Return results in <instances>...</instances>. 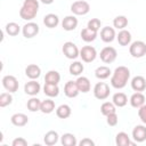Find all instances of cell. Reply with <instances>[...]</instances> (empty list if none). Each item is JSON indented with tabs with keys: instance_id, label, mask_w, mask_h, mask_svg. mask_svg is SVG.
Instances as JSON below:
<instances>
[{
	"instance_id": "cell-1",
	"label": "cell",
	"mask_w": 146,
	"mask_h": 146,
	"mask_svg": "<svg viewBox=\"0 0 146 146\" xmlns=\"http://www.w3.org/2000/svg\"><path fill=\"white\" fill-rule=\"evenodd\" d=\"M129 79H130V70L125 66H119L114 70L112 74L111 84L115 89H122L127 86Z\"/></svg>"
},
{
	"instance_id": "cell-2",
	"label": "cell",
	"mask_w": 146,
	"mask_h": 146,
	"mask_svg": "<svg viewBox=\"0 0 146 146\" xmlns=\"http://www.w3.org/2000/svg\"><path fill=\"white\" fill-rule=\"evenodd\" d=\"M39 10V1L38 0H24L21 9H19V16L22 19L25 21H32Z\"/></svg>"
},
{
	"instance_id": "cell-3",
	"label": "cell",
	"mask_w": 146,
	"mask_h": 146,
	"mask_svg": "<svg viewBox=\"0 0 146 146\" xmlns=\"http://www.w3.org/2000/svg\"><path fill=\"white\" fill-rule=\"evenodd\" d=\"M129 52L135 58H141L146 55V43L144 41H133L129 47Z\"/></svg>"
},
{
	"instance_id": "cell-4",
	"label": "cell",
	"mask_w": 146,
	"mask_h": 146,
	"mask_svg": "<svg viewBox=\"0 0 146 146\" xmlns=\"http://www.w3.org/2000/svg\"><path fill=\"white\" fill-rule=\"evenodd\" d=\"M110 86L106 82H97L94 87V96L99 99V100H104L110 96Z\"/></svg>"
},
{
	"instance_id": "cell-5",
	"label": "cell",
	"mask_w": 146,
	"mask_h": 146,
	"mask_svg": "<svg viewBox=\"0 0 146 146\" xmlns=\"http://www.w3.org/2000/svg\"><path fill=\"white\" fill-rule=\"evenodd\" d=\"M62 50H63V54L65 55V57L68 59H75L80 56V50H79L78 46L71 41L65 42L63 44Z\"/></svg>"
},
{
	"instance_id": "cell-6",
	"label": "cell",
	"mask_w": 146,
	"mask_h": 146,
	"mask_svg": "<svg viewBox=\"0 0 146 146\" xmlns=\"http://www.w3.org/2000/svg\"><path fill=\"white\" fill-rule=\"evenodd\" d=\"M90 10V5L84 0H78L74 1L71 5V11L74 15H86Z\"/></svg>"
},
{
	"instance_id": "cell-7",
	"label": "cell",
	"mask_w": 146,
	"mask_h": 146,
	"mask_svg": "<svg viewBox=\"0 0 146 146\" xmlns=\"http://www.w3.org/2000/svg\"><path fill=\"white\" fill-rule=\"evenodd\" d=\"M80 57L84 63H91L97 57V51L92 46H84L80 49Z\"/></svg>"
},
{
	"instance_id": "cell-8",
	"label": "cell",
	"mask_w": 146,
	"mask_h": 146,
	"mask_svg": "<svg viewBox=\"0 0 146 146\" xmlns=\"http://www.w3.org/2000/svg\"><path fill=\"white\" fill-rule=\"evenodd\" d=\"M116 56H117V52H116V49L113 48V47H105L100 50V54H99V57L100 59L106 63V64H110V63H113L115 59H116Z\"/></svg>"
},
{
	"instance_id": "cell-9",
	"label": "cell",
	"mask_w": 146,
	"mask_h": 146,
	"mask_svg": "<svg viewBox=\"0 0 146 146\" xmlns=\"http://www.w3.org/2000/svg\"><path fill=\"white\" fill-rule=\"evenodd\" d=\"M2 86L8 92H16L18 90L19 83L14 75H5L2 78Z\"/></svg>"
},
{
	"instance_id": "cell-10",
	"label": "cell",
	"mask_w": 146,
	"mask_h": 146,
	"mask_svg": "<svg viewBox=\"0 0 146 146\" xmlns=\"http://www.w3.org/2000/svg\"><path fill=\"white\" fill-rule=\"evenodd\" d=\"M22 33L26 39L34 38L39 33V25L34 22H29L22 27Z\"/></svg>"
},
{
	"instance_id": "cell-11",
	"label": "cell",
	"mask_w": 146,
	"mask_h": 146,
	"mask_svg": "<svg viewBox=\"0 0 146 146\" xmlns=\"http://www.w3.org/2000/svg\"><path fill=\"white\" fill-rule=\"evenodd\" d=\"M64 94L68 98H74L80 94L76 81H67L64 86Z\"/></svg>"
},
{
	"instance_id": "cell-12",
	"label": "cell",
	"mask_w": 146,
	"mask_h": 146,
	"mask_svg": "<svg viewBox=\"0 0 146 146\" xmlns=\"http://www.w3.org/2000/svg\"><path fill=\"white\" fill-rule=\"evenodd\" d=\"M40 89H41V86L35 80H31V81L26 82L24 86V91L29 96H36L40 92Z\"/></svg>"
},
{
	"instance_id": "cell-13",
	"label": "cell",
	"mask_w": 146,
	"mask_h": 146,
	"mask_svg": "<svg viewBox=\"0 0 146 146\" xmlns=\"http://www.w3.org/2000/svg\"><path fill=\"white\" fill-rule=\"evenodd\" d=\"M78 18L74 15H68L66 17H64V19L62 21V27L65 31H73L76 29L78 26Z\"/></svg>"
},
{
	"instance_id": "cell-14",
	"label": "cell",
	"mask_w": 146,
	"mask_h": 146,
	"mask_svg": "<svg viewBox=\"0 0 146 146\" xmlns=\"http://www.w3.org/2000/svg\"><path fill=\"white\" fill-rule=\"evenodd\" d=\"M115 38H116V34H115V30L113 27L105 26V27L102 29V31H100V39L104 42H106V43L112 42Z\"/></svg>"
},
{
	"instance_id": "cell-15",
	"label": "cell",
	"mask_w": 146,
	"mask_h": 146,
	"mask_svg": "<svg viewBox=\"0 0 146 146\" xmlns=\"http://www.w3.org/2000/svg\"><path fill=\"white\" fill-rule=\"evenodd\" d=\"M132 138L137 143H143L146 140V127L145 125H136L132 130Z\"/></svg>"
},
{
	"instance_id": "cell-16",
	"label": "cell",
	"mask_w": 146,
	"mask_h": 146,
	"mask_svg": "<svg viewBox=\"0 0 146 146\" xmlns=\"http://www.w3.org/2000/svg\"><path fill=\"white\" fill-rule=\"evenodd\" d=\"M131 88L135 90V91H144L146 89V80L144 76L141 75H136L132 78L131 80Z\"/></svg>"
},
{
	"instance_id": "cell-17",
	"label": "cell",
	"mask_w": 146,
	"mask_h": 146,
	"mask_svg": "<svg viewBox=\"0 0 146 146\" xmlns=\"http://www.w3.org/2000/svg\"><path fill=\"white\" fill-rule=\"evenodd\" d=\"M25 74H26V76H27L29 79L35 80V79H38V78L40 76V74H41V68H40L36 64H30V65H27L26 68H25Z\"/></svg>"
},
{
	"instance_id": "cell-18",
	"label": "cell",
	"mask_w": 146,
	"mask_h": 146,
	"mask_svg": "<svg viewBox=\"0 0 146 146\" xmlns=\"http://www.w3.org/2000/svg\"><path fill=\"white\" fill-rule=\"evenodd\" d=\"M10 121L16 127H24L29 122V117L27 115H25L24 113H15L14 115H11Z\"/></svg>"
},
{
	"instance_id": "cell-19",
	"label": "cell",
	"mask_w": 146,
	"mask_h": 146,
	"mask_svg": "<svg viewBox=\"0 0 146 146\" xmlns=\"http://www.w3.org/2000/svg\"><path fill=\"white\" fill-rule=\"evenodd\" d=\"M116 40H117V42H119V44L120 46H129L130 44V42H131V33L129 32V31H127V30H121L119 33H117V35H116Z\"/></svg>"
},
{
	"instance_id": "cell-20",
	"label": "cell",
	"mask_w": 146,
	"mask_h": 146,
	"mask_svg": "<svg viewBox=\"0 0 146 146\" xmlns=\"http://www.w3.org/2000/svg\"><path fill=\"white\" fill-rule=\"evenodd\" d=\"M145 104V96L139 92V91H136L135 94L131 95L130 97V105L135 108H139L140 106H143Z\"/></svg>"
},
{
	"instance_id": "cell-21",
	"label": "cell",
	"mask_w": 146,
	"mask_h": 146,
	"mask_svg": "<svg viewBox=\"0 0 146 146\" xmlns=\"http://www.w3.org/2000/svg\"><path fill=\"white\" fill-rule=\"evenodd\" d=\"M115 144L117 146H129V145H135V143H132L130 140V137L128 136L127 132L121 131L116 135L115 137Z\"/></svg>"
},
{
	"instance_id": "cell-22",
	"label": "cell",
	"mask_w": 146,
	"mask_h": 146,
	"mask_svg": "<svg viewBox=\"0 0 146 146\" xmlns=\"http://www.w3.org/2000/svg\"><path fill=\"white\" fill-rule=\"evenodd\" d=\"M76 84H78V88L80 90V92H88L90 91V88H91V84H90V81L87 76H79L76 79Z\"/></svg>"
},
{
	"instance_id": "cell-23",
	"label": "cell",
	"mask_w": 146,
	"mask_h": 146,
	"mask_svg": "<svg viewBox=\"0 0 146 146\" xmlns=\"http://www.w3.org/2000/svg\"><path fill=\"white\" fill-rule=\"evenodd\" d=\"M112 102L116 107H123L128 103V97L124 92H116L112 97Z\"/></svg>"
},
{
	"instance_id": "cell-24",
	"label": "cell",
	"mask_w": 146,
	"mask_h": 146,
	"mask_svg": "<svg viewBox=\"0 0 146 146\" xmlns=\"http://www.w3.org/2000/svg\"><path fill=\"white\" fill-rule=\"evenodd\" d=\"M43 24L49 29H54L59 24V18L55 14H47L43 17Z\"/></svg>"
},
{
	"instance_id": "cell-25",
	"label": "cell",
	"mask_w": 146,
	"mask_h": 146,
	"mask_svg": "<svg viewBox=\"0 0 146 146\" xmlns=\"http://www.w3.org/2000/svg\"><path fill=\"white\" fill-rule=\"evenodd\" d=\"M43 92L46 96L48 97H57L59 94V88L57 84H52V83H47L44 82L43 86Z\"/></svg>"
},
{
	"instance_id": "cell-26",
	"label": "cell",
	"mask_w": 146,
	"mask_h": 146,
	"mask_svg": "<svg viewBox=\"0 0 146 146\" xmlns=\"http://www.w3.org/2000/svg\"><path fill=\"white\" fill-rule=\"evenodd\" d=\"M58 139H59V136H58L57 131H55V130H50L43 136V141L48 146H52V145L57 144Z\"/></svg>"
},
{
	"instance_id": "cell-27",
	"label": "cell",
	"mask_w": 146,
	"mask_h": 146,
	"mask_svg": "<svg viewBox=\"0 0 146 146\" xmlns=\"http://www.w3.org/2000/svg\"><path fill=\"white\" fill-rule=\"evenodd\" d=\"M71 113H72V110L67 104H62L56 108V115L59 119H67L70 117Z\"/></svg>"
},
{
	"instance_id": "cell-28",
	"label": "cell",
	"mask_w": 146,
	"mask_h": 146,
	"mask_svg": "<svg viewBox=\"0 0 146 146\" xmlns=\"http://www.w3.org/2000/svg\"><path fill=\"white\" fill-rule=\"evenodd\" d=\"M96 38H97V32L89 27H86L81 31V39L84 42H91V41L96 40Z\"/></svg>"
},
{
	"instance_id": "cell-29",
	"label": "cell",
	"mask_w": 146,
	"mask_h": 146,
	"mask_svg": "<svg viewBox=\"0 0 146 146\" xmlns=\"http://www.w3.org/2000/svg\"><path fill=\"white\" fill-rule=\"evenodd\" d=\"M60 143L63 146H75L78 144V140L73 133L66 132L60 137Z\"/></svg>"
},
{
	"instance_id": "cell-30",
	"label": "cell",
	"mask_w": 146,
	"mask_h": 146,
	"mask_svg": "<svg viewBox=\"0 0 146 146\" xmlns=\"http://www.w3.org/2000/svg\"><path fill=\"white\" fill-rule=\"evenodd\" d=\"M60 81V74L57 72V71H49L46 73V76H44V82L47 83H52V84H58V82Z\"/></svg>"
},
{
	"instance_id": "cell-31",
	"label": "cell",
	"mask_w": 146,
	"mask_h": 146,
	"mask_svg": "<svg viewBox=\"0 0 146 146\" xmlns=\"http://www.w3.org/2000/svg\"><path fill=\"white\" fill-rule=\"evenodd\" d=\"M111 68L110 67H107V66H99V67H97L96 68V71H95V75H96V78L97 79H99V80H105V79H107L110 75H111Z\"/></svg>"
},
{
	"instance_id": "cell-32",
	"label": "cell",
	"mask_w": 146,
	"mask_h": 146,
	"mask_svg": "<svg viewBox=\"0 0 146 146\" xmlns=\"http://www.w3.org/2000/svg\"><path fill=\"white\" fill-rule=\"evenodd\" d=\"M26 106L30 112H38V111H40V107H41V100L39 98L32 96V98H30L27 100Z\"/></svg>"
},
{
	"instance_id": "cell-33",
	"label": "cell",
	"mask_w": 146,
	"mask_h": 146,
	"mask_svg": "<svg viewBox=\"0 0 146 146\" xmlns=\"http://www.w3.org/2000/svg\"><path fill=\"white\" fill-rule=\"evenodd\" d=\"M83 70H84L83 64H82L81 62H78V60L73 62V63L70 65V67H68L70 74H72V75H76V76L80 75V74L83 72Z\"/></svg>"
},
{
	"instance_id": "cell-34",
	"label": "cell",
	"mask_w": 146,
	"mask_h": 146,
	"mask_svg": "<svg viewBox=\"0 0 146 146\" xmlns=\"http://www.w3.org/2000/svg\"><path fill=\"white\" fill-rule=\"evenodd\" d=\"M55 110V102L51 99H46L41 102V107L40 111L44 114H50Z\"/></svg>"
},
{
	"instance_id": "cell-35",
	"label": "cell",
	"mask_w": 146,
	"mask_h": 146,
	"mask_svg": "<svg viewBox=\"0 0 146 146\" xmlns=\"http://www.w3.org/2000/svg\"><path fill=\"white\" fill-rule=\"evenodd\" d=\"M5 30H6V33H7L8 35L15 36V35H17V34L21 32V26H19L17 23H15V22H9V23L6 25Z\"/></svg>"
},
{
	"instance_id": "cell-36",
	"label": "cell",
	"mask_w": 146,
	"mask_h": 146,
	"mask_svg": "<svg viewBox=\"0 0 146 146\" xmlns=\"http://www.w3.org/2000/svg\"><path fill=\"white\" fill-rule=\"evenodd\" d=\"M115 107H116V106L113 104V102H112V103L105 102V103H103L102 106H100V112H102L103 115L107 116V115H110V114L116 112V108H115Z\"/></svg>"
},
{
	"instance_id": "cell-37",
	"label": "cell",
	"mask_w": 146,
	"mask_h": 146,
	"mask_svg": "<svg viewBox=\"0 0 146 146\" xmlns=\"http://www.w3.org/2000/svg\"><path fill=\"white\" fill-rule=\"evenodd\" d=\"M128 25V18L123 15H120V16H116L114 19H113V26L117 30H123L125 26Z\"/></svg>"
},
{
	"instance_id": "cell-38",
	"label": "cell",
	"mask_w": 146,
	"mask_h": 146,
	"mask_svg": "<svg viewBox=\"0 0 146 146\" xmlns=\"http://www.w3.org/2000/svg\"><path fill=\"white\" fill-rule=\"evenodd\" d=\"M11 92H2L0 95V107H6L13 103V96Z\"/></svg>"
},
{
	"instance_id": "cell-39",
	"label": "cell",
	"mask_w": 146,
	"mask_h": 146,
	"mask_svg": "<svg viewBox=\"0 0 146 146\" xmlns=\"http://www.w3.org/2000/svg\"><path fill=\"white\" fill-rule=\"evenodd\" d=\"M100 26H102V22L98 18H91L87 24V27H89V29H91L96 32H98L100 30Z\"/></svg>"
},
{
	"instance_id": "cell-40",
	"label": "cell",
	"mask_w": 146,
	"mask_h": 146,
	"mask_svg": "<svg viewBox=\"0 0 146 146\" xmlns=\"http://www.w3.org/2000/svg\"><path fill=\"white\" fill-rule=\"evenodd\" d=\"M106 122H107V124H108L110 127H115V125L117 124V122H119V116H117L116 112H115V113H112V114H110V115H107V116H106Z\"/></svg>"
},
{
	"instance_id": "cell-41",
	"label": "cell",
	"mask_w": 146,
	"mask_h": 146,
	"mask_svg": "<svg viewBox=\"0 0 146 146\" xmlns=\"http://www.w3.org/2000/svg\"><path fill=\"white\" fill-rule=\"evenodd\" d=\"M138 116L141 120V122L146 124V105L145 104L138 108Z\"/></svg>"
},
{
	"instance_id": "cell-42",
	"label": "cell",
	"mask_w": 146,
	"mask_h": 146,
	"mask_svg": "<svg viewBox=\"0 0 146 146\" xmlns=\"http://www.w3.org/2000/svg\"><path fill=\"white\" fill-rule=\"evenodd\" d=\"M11 145H13V146H26V145H27V141H26L24 138L18 137V138H15V139L13 140Z\"/></svg>"
},
{
	"instance_id": "cell-43",
	"label": "cell",
	"mask_w": 146,
	"mask_h": 146,
	"mask_svg": "<svg viewBox=\"0 0 146 146\" xmlns=\"http://www.w3.org/2000/svg\"><path fill=\"white\" fill-rule=\"evenodd\" d=\"M79 145H80V146H94L95 143H94L90 138H83V139L79 143Z\"/></svg>"
},
{
	"instance_id": "cell-44",
	"label": "cell",
	"mask_w": 146,
	"mask_h": 146,
	"mask_svg": "<svg viewBox=\"0 0 146 146\" xmlns=\"http://www.w3.org/2000/svg\"><path fill=\"white\" fill-rule=\"evenodd\" d=\"M42 3H44V5H50V3H52L54 2V0H40Z\"/></svg>"
}]
</instances>
